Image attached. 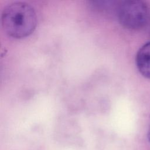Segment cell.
Wrapping results in <instances>:
<instances>
[{
    "mask_svg": "<svg viewBox=\"0 0 150 150\" xmlns=\"http://www.w3.org/2000/svg\"><path fill=\"white\" fill-rule=\"evenodd\" d=\"M136 64L139 73L145 77L150 79V42L144 44L138 50Z\"/></svg>",
    "mask_w": 150,
    "mask_h": 150,
    "instance_id": "cell-3",
    "label": "cell"
},
{
    "mask_svg": "<svg viewBox=\"0 0 150 150\" xmlns=\"http://www.w3.org/2000/svg\"><path fill=\"white\" fill-rule=\"evenodd\" d=\"M120 23L129 29L144 27L149 18V9L147 4L140 0H126L120 2L117 9Z\"/></svg>",
    "mask_w": 150,
    "mask_h": 150,
    "instance_id": "cell-2",
    "label": "cell"
},
{
    "mask_svg": "<svg viewBox=\"0 0 150 150\" xmlns=\"http://www.w3.org/2000/svg\"><path fill=\"white\" fill-rule=\"evenodd\" d=\"M1 22L4 31L9 36L22 38L35 29L37 16L34 8L23 2H14L4 9Z\"/></svg>",
    "mask_w": 150,
    "mask_h": 150,
    "instance_id": "cell-1",
    "label": "cell"
},
{
    "mask_svg": "<svg viewBox=\"0 0 150 150\" xmlns=\"http://www.w3.org/2000/svg\"><path fill=\"white\" fill-rule=\"evenodd\" d=\"M148 138L149 141L150 142V126H149V128L148 131Z\"/></svg>",
    "mask_w": 150,
    "mask_h": 150,
    "instance_id": "cell-4",
    "label": "cell"
}]
</instances>
